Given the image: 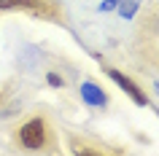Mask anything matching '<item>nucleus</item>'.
I'll list each match as a JSON object with an SVG mask.
<instances>
[{
  "mask_svg": "<svg viewBox=\"0 0 159 156\" xmlns=\"http://www.w3.org/2000/svg\"><path fill=\"white\" fill-rule=\"evenodd\" d=\"M8 97H11V94H8V86H6V89H0V105H3Z\"/></svg>",
  "mask_w": 159,
  "mask_h": 156,
  "instance_id": "nucleus-9",
  "label": "nucleus"
},
{
  "mask_svg": "<svg viewBox=\"0 0 159 156\" xmlns=\"http://www.w3.org/2000/svg\"><path fill=\"white\" fill-rule=\"evenodd\" d=\"M105 73H108L111 81H116V86H119V89H124V94H129L138 105H151V97L132 81V78H129V75H124L121 70H116V67H105Z\"/></svg>",
  "mask_w": 159,
  "mask_h": 156,
  "instance_id": "nucleus-3",
  "label": "nucleus"
},
{
  "mask_svg": "<svg viewBox=\"0 0 159 156\" xmlns=\"http://www.w3.org/2000/svg\"><path fill=\"white\" fill-rule=\"evenodd\" d=\"M78 94H81V100H84L89 108H108V94H105L97 83H92V81H84V83H81Z\"/></svg>",
  "mask_w": 159,
  "mask_h": 156,
  "instance_id": "nucleus-4",
  "label": "nucleus"
},
{
  "mask_svg": "<svg viewBox=\"0 0 159 156\" xmlns=\"http://www.w3.org/2000/svg\"><path fill=\"white\" fill-rule=\"evenodd\" d=\"M14 148L27 154H59V137L43 113H33L11 132Z\"/></svg>",
  "mask_w": 159,
  "mask_h": 156,
  "instance_id": "nucleus-1",
  "label": "nucleus"
},
{
  "mask_svg": "<svg viewBox=\"0 0 159 156\" xmlns=\"http://www.w3.org/2000/svg\"><path fill=\"white\" fill-rule=\"evenodd\" d=\"M119 6V0H102L100 3V11H113Z\"/></svg>",
  "mask_w": 159,
  "mask_h": 156,
  "instance_id": "nucleus-8",
  "label": "nucleus"
},
{
  "mask_svg": "<svg viewBox=\"0 0 159 156\" xmlns=\"http://www.w3.org/2000/svg\"><path fill=\"white\" fill-rule=\"evenodd\" d=\"M46 83H49L51 89H62V86H65V78H62L57 70H49V73H46Z\"/></svg>",
  "mask_w": 159,
  "mask_h": 156,
  "instance_id": "nucleus-7",
  "label": "nucleus"
},
{
  "mask_svg": "<svg viewBox=\"0 0 159 156\" xmlns=\"http://www.w3.org/2000/svg\"><path fill=\"white\" fill-rule=\"evenodd\" d=\"M8 11H27L38 19L57 22V25L67 22L65 6L59 0H0V14H8Z\"/></svg>",
  "mask_w": 159,
  "mask_h": 156,
  "instance_id": "nucleus-2",
  "label": "nucleus"
},
{
  "mask_svg": "<svg viewBox=\"0 0 159 156\" xmlns=\"http://www.w3.org/2000/svg\"><path fill=\"white\" fill-rule=\"evenodd\" d=\"M119 14H121V19H132L135 14H138V8H140V0H119Z\"/></svg>",
  "mask_w": 159,
  "mask_h": 156,
  "instance_id": "nucleus-6",
  "label": "nucleus"
},
{
  "mask_svg": "<svg viewBox=\"0 0 159 156\" xmlns=\"http://www.w3.org/2000/svg\"><path fill=\"white\" fill-rule=\"evenodd\" d=\"M67 143H70V154L75 156H102L108 154V148L102 145H89L84 137H78V135H67Z\"/></svg>",
  "mask_w": 159,
  "mask_h": 156,
  "instance_id": "nucleus-5",
  "label": "nucleus"
}]
</instances>
